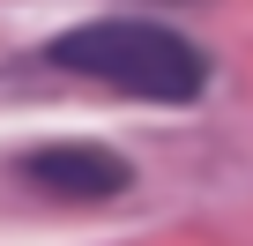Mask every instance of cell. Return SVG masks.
Segmentation results:
<instances>
[{
  "label": "cell",
  "mask_w": 253,
  "mask_h": 246,
  "mask_svg": "<svg viewBox=\"0 0 253 246\" xmlns=\"http://www.w3.org/2000/svg\"><path fill=\"white\" fill-rule=\"evenodd\" d=\"M45 60L60 75H82V82H104V90H126V97H149V104H186L209 90V60L194 38L164 30V23H142V15H97V23H75L45 45Z\"/></svg>",
  "instance_id": "obj_1"
},
{
  "label": "cell",
  "mask_w": 253,
  "mask_h": 246,
  "mask_svg": "<svg viewBox=\"0 0 253 246\" xmlns=\"http://www.w3.org/2000/svg\"><path fill=\"white\" fill-rule=\"evenodd\" d=\"M23 179H38L60 201H112V194L134 187V164L104 142H45V149L23 157Z\"/></svg>",
  "instance_id": "obj_2"
}]
</instances>
